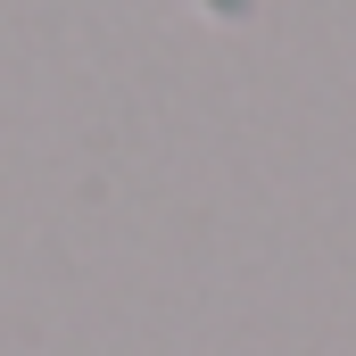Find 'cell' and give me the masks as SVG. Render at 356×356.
<instances>
[]
</instances>
